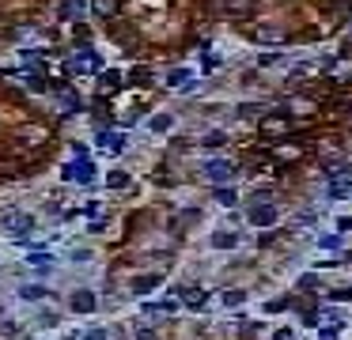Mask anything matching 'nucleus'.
Listing matches in <instances>:
<instances>
[{"instance_id": "f257e3e1", "label": "nucleus", "mask_w": 352, "mask_h": 340, "mask_svg": "<svg viewBox=\"0 0 352 340\" xmlns=\"http://www.w3.org/2000/svg\"><path fill=\"white\" fill-rule=\"evenodd\" d=\"M250 223H254V227H273V223H276V208H269V204H258V208L250 212Z\"/></svg>"}, {"instance_id": "f03ea898", "label": "nucleus", "mask_w": 352, "mask_h": 340, "mask_svg": "<svg viewBox=\"0 0 352 340\" xmlns=\"http://www.w3.org/2000/svg\"><path fill=\"white\" fill-rule=\"evenodd\" d=\"M72 310H76V314L95 310V295H91V291H76V295H72Z\"/></svg>"}, {"instance_id": "7ed1b4c3", "label": "nucleus", "mask_w": 352, "mask_h": 340, "mask_svg": "<svg viewBox=\"0 0 352 340\" xmlns=\"http://www.w3.org/2000/svg\"><path fill=\"white\" fill-rule=\"evenodd\" d=\"M99 144L110 148V155H118L121 148H125V136H121V132H99Z\"/></svg>"}, {"instance_id": "20e7f679", "label": "nucleus", "mask_w": 352, "mask_h": 340, "mask_svg": "<svg viewBox=\"0 0 352 340\" xmlns=\"http://www.w3.org/2000/svg\"><path fill=\"white\" fill-rule=\"evenodd\" d=\"M212 246L216 250H231V246H239V234H235V230H216V234H212Z\"/></svg>"}, {"instance_id": "39448f33", "label": "nucleus", "mask_w": 352, "mask_h": 340, "mask_svg": "<svg viewBox=\"0 0 352 340\" xmlns=\"http://www.w3.org/2000/svg\"><path fill=\"white\" fill-rule=\"evenodd\" d=\"M227 174H231V162H223V159L205 162V178H227Z\"/></svg>"}, {"instance_id": "423d86ee", "label": "nucleus", "mask_w": 352, "mask_h": 340, "mask_svg": "<svg viewBox=\"0 0 352 340\" xmlns=\"http://www.w3.org/2000/svg\"><path fill=\"white\" fill-rule=\"evenodd\" d=\"M352 193V178H337L333 186H329V196H333V200H341V196H348Z\"/></svg>"}, {"instance_id": "0eeeda50", "label": "nucleus", "mask_w": 352, "mask_h": 340, "mask_svg": "<svg viewBox=\"0 0 352 340\" xmlns=\"http://www.w3.org/2000/svg\"><path fill=\"white\" fill-rule=\"evenodd\" d=\"M4 227H8V230H27V227H31V216H8Z\"/></svg>"}, {"instance_id": "6e6552de", "label": "nucleus", "mask_w": 352, "mask_h": 340, "mask_svg": "<svg viewBox=\"0 0 352 340\" xmlns=\"http://www.w3.org/2000/svg\"><path fill=\"white\" fill-rule=\"evenodd\" d=\"M155 284H159V276H144V280H137V284H133V291H137V295H148V291H152Z\"/></svg>"}, {"instance_id": "1a4fd4ad", "label": "nucleus", "mask_w": 352, "mask_h": 340, "mask_svg": "<svg viewBox=\"0 0 352 340\" xmlns=\"http://www.w3.org/2000/svg\"><path fill=\"white\" fill-rule=\"evenodd\" d=\"M205 291H189V295H186V306H189V310H201V306H205Z\"/></svg>"}, {"instance_id": "9d476101", "label": "nucleus", "mask_w": 352, "mask_h": 340, "mask_svg": "<svg viewBox=\"0 0 352 340\" xmlns=\"http://www.w3.org/2000/svg\"><path fill=\"white\" fill-rule=\"evenodd\" d=\"M201 144H205V148H220V144H227V136H223V132H208Z\"/></svg>"}, {"instance_id": "9b49d317", "label": "nucleus", "mask_w": 352, "mask_h": 340, "mask_svg": "<svg viewBox=\"0 0 352 340\" xmlns=\"http://www.w3.org/2000/svg\"><path fill=\"white\" fill-rule=\"evenodd\" d=\"M242 298H246V291H223V302L227 306H239Z\"/></svg>"}, {"instance_id": "f8f14e48", "label": "nucleus", "mask_w": 352, "mask_h": 340, "mask_svg": "<svg viewBox=\"0 0 352 340\" xmlns=\"http://www.w3.org/2000/svg\"><path fill=\"white\" fill-rule=\"evenodd\" d=\"M186 80H189V72H186V68H174L171 76H167V84H186Z\"/></svg>"}, {"instance_id": "ddd939ff", "label": "nucleus", "mask_w": 352, "mask_h": 340, "mask_svg": "<svg viewBox=\"0 0 352 340\" xmlns=\"http://www.w3.org/2000/svg\"><path fill=\"white\" fill-rule=\"evenodd\" d=\"M216 200L220 204H235V189H216Z\"/></svg>"}, {"instance_id": "4468645a", "label": "nucleus", "mask_w": 352, "mask_h": 340, "mask_svg": "<svg viewBox=\"0 0 352 340\" xmlns=\"http://www.w3.org/2000/svg\"><path fill=\"white\" fill-rule=\"evenodd\" d=\"M318 246H322V250H337V246H341V238H337V234H326Z\"/></svg>"}, {"instance_id": "2eb2a0df", "label": "nucleus", "mask_w": 352, "mask_h": 340, "mask_svg": "<svg viewBox=\"0 0 352 340\" xmlns=\"http://www.w3.org/2000/svg\"><path fill=\"white\" fill-rule=\"evenodd\" d=\"M329 298H333V302H344V298H352V291L348 288H337V291H329Z\"/></svg>"}, {"instance_id": "dca6fc26", "label": "nucleus", "mask_w": 352, "mask_h": 340, "mask_svg": "<svg viewBox=\"0 0 352 340\" xmlns=\"http://www.w3.org/2000/svg\"><path fill=\"white\" fill-rule=\"evenodd\" d=\"M167 125H171V118H167V114H159V118H155V121H152V128H155V132H163V128H167Z\"/></svg>"}, {"instance_id": "f3484780", "label": "nucleus", "mask_w": 352, "mask_h": 340, "mask_svg": "<svg viewBox=\"0 0 352 340\" xmlns=\"http://www.w3.org/2000/svg\"><path fill=\"white\" fill-rule=\"evenodd\" d=\"M125 182H129V178H125L121 170H114V174H110V186H114V189H121V186H125Z\"/></svg>"}, {"instance_id": "a211bd4d", "label": "nucleus", "mask_w": 352, "mask_h": 340, "mask_svg": "<svg viewBox=\"0 0 352 340\" xmlns=\"http://www.w3.org/2000/svg\"><path fill=\"white\" fill-rule=\"evenodd\" d=\"M46 288H23V298H42Z\"/></svg>"}, {"instance_id": "6ab92c4d", "label": "nucleus", "mask_w": 352, "mask_h": 340, "mask_svg": "<svg viewBox=\"0 0 352 340\" xmlns=\"http://www.w3.org/2000/svg\"><path fill=\"white\" fill-rule=\"evenodd\" d=\"M254 114H261V106H239V118H254Z\"/></svg>"}, {"instance_id": "aec40b11", "label": "nucleus", "mask_w": 352, "mask_h": 340, "mask_svg": "<svg viewBox=\"0 0 352 340\" xmlns=\"http://www.w3.org/2000/svg\"><path fill=\"white\" fill-rule=\"evenodd\" d=\"M103 84H106V87H118V84H121V76H118V72H106Z\"/></svg>"}, {"instance_id": "412c9836", "label": "nucleus", "mask_w": 352, "mask_h": 340, "mask_svg": "<svg viewBox=\"0 0 352 340\" xmlns=\"http://www.w3.org/2000/svg\"><path fill=\"white\" fill-rule=\"evenodd\" d=\"M299 288H303V291H310V288H318V276H303V280H299Z\"/></svg>"}, {"instance_id": "4be33fe9", "label": "nucleus", "mask_w": 352, "mask_h": 340, "mask_svg": "<svg viewBox=\"0 0 352 340\" xmlns=\"http://www.w3.org/2000/svg\"><path fill=\"white\" fill-rule=\"evenodd\" d=\"M318 340H337V329H322V332H318Z\"/></svg>"}, {"instance_id": "5701e85b", "label": "nucleus", "mask_w": 352, "mask_h": 340, "mask_svg": "<svg viewBox=\"0 0 352 340\" xmlns=\"http://www.w3.org/2000/svg\"><path fill=\"white\" fill-rule=\"evenodd\" d=\"M273 340H295V332H292V329H280V332H276Z\"/></svg>"}, {"instance_id": "b1692460", "label": "nucleus", "mask_w": 352, "mask_h": 340, "mask_svg": "<svg viewBox=\"0 0 352 340\" xmlns=\"http://www.w3.org/2000/svg\"><path fill=\"white\" fill-rule=\"evenodd\" d=\"M87 340H106V332L103 329H91V336H87Z\"/></svg>"}]
</instances>
